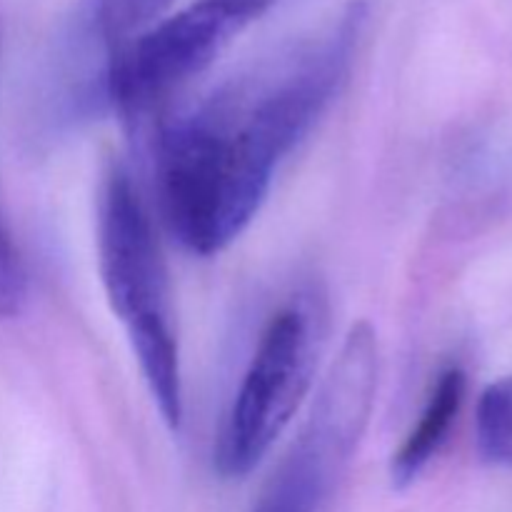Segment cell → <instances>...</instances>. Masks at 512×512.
I'll list each match as a JSON object with an SVG mask.
<instances>
[{"label":"cell","mask_w":512,"mask_h":512,"mask_svg":"<svg viewBox=\"0 0 512 512\" xmlns=\"http://www.w3.org/2000/svg\"><path fill=\"white\" fill-rule=\"evenodd\" d=\"M368 5L338 18L273 63L230 80L163 125L155 190L165 225L195 255H218L258 215L283 160L348 80Z\"/></svg>","instance_id":"cell-1"},{"label":"cell","mask_w":512,"mask_h":512,"mask_svg":"<svg viewBox=\"0 0 512 512\" xmlns=\"http://www.w3.org/2000/svg\"><path fill=\"white\" fill-rule=\"evenodd\" d=\"M98 265L105 295L130 340L150 395L170 430L183 423V370L168 273L148 208L123 168L105 178L98 203Z\"/></svg>","instance_id":"cell-2"},{"label":"cell","mask_w":512,"mask_h":512,"mask_svg":"<svg viewBox=\"0 0 512 512\" xmlns=\"http://www.w3.org/2000/svg\"><path fill=\"white\" fill-rule=\"evenodd\" d=\"M323 338V298L313 290H300L275 310L215 438L213 465L223 478L253 473L285 433L313 385Z\"/></svg>","instance_id":"cell-3"},{"label":"cell","mask_w":512,"mask_h":512,"mask_svg":"<svg viewBox=\"0 0 512 512\" xmlns=\"http://www.w3.org/2000/svg\"><path fill=\"white\" fill-rule=\"evenodd\" d=\"M275 3L278 0H195L180 13L168 15L108 60L98 105H110L128 120H140L198 78L230 40Z\"/></svg>","instance_id":"cell-4"},{"label":"cell","mask_w":512,"mask_h":512,"mask_svg":"<svg viewBox=\"0 0 512 512\" xmlns=\"http://www.w3.org/2000/svg\"><path fill=\"white\" fill-rule=\"evenodd\" d=\"M373 393L350 375L325 378L313 413L253 512H318L368 428Z\"/></svg>","instance_id":"cell-5"},{"label":"cell","mask_w":512,"mask_h":512,"mask_svg":"<svg viewBox=\"0 0 512 512\" xmlns=\"http://www.w3.org/2000/svg\"><path fill=\"white\" fill-rule=\"evenodd\" d=\"M465 393H468V375L458 365H450L435 378L428 400L418 415V423L405 435L403 445L393 455L395 485H410L420 478L425 468L435 460V455L448 443V435L463 410Z\"/></svg>","instance_id":"cell-6"},{"label":"cell","mask_w":512,"mask_h":512,"mask_svg":"<svg viewBox=\"0 0 512 512\" xmlns=\"http://www.w3.org/2000/svg\"><path fill=\"white\" fill-rule=\"evenodd\" d=\"M173 0H88L75 23V43L95 48L103 63L165 18Z\"/></svg>","instance_id":"cell-7"},{"label":"cell","mask_w":512,"mask_h":512,"mask_svg":"<svg viewBox=\"0 0 512 512\" xmlns=\"http://www.w3.org/2000/svg\"><path fill=\"white\" fill-rule=\"evenodd\" d=\"M475 445L485 463L512 470V375L483 390L475 408Z\"/></svg>","instance_id":"cell-8"},{"label":"cell","mask_w":512,"mask_h":512,"mask_svg":"<svg viewBox=\"0 0 512 512\" xmlns=\"http://www.w3.org/2000/svg\"><path fill=\"white\" fill-rule=\"evenodd\" d=\"M25 295H28V275H25L23 258L0 215V320L18 315Z\"/></svg>","instance_id":"cell-9"}]
</instances>
